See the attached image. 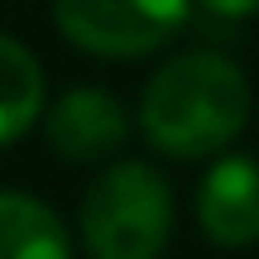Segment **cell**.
Segmentation results:
<instances>
[{"label": "cell", "mask_w": 259, "mask_h": 259, "mask_svg": "<svg viewBox=\"0 0 259 259\" xmlns=\"http://www.w3.org/2000/svg\"><path fill=\"white\" fill-rule=\"evenodd\" d=\"M197 5H202L206 15H216V19H250V15H259V0H197Z\"/></svg>", "instance_id": "8"}, {"label": "cell", "mask_w": 259, "mask_h": 259, "mask_svg": "<svg viewBox=\"0 0 259 259\" xmlns=\"http://www.w3.org/2000/svg\"><path fill=\"white\" fill-rule=\"evenodd\" d=\"M0 259H72L63 216L29 192L0 187Z\"/></svg>", "instance_id": "6"}, {"label": "cell", "mask_w": 259, "mask_h": 259, "mask_svg": "<svg viewBox=\"0 0 259 259\" xmlns=\"http://www.w3.org/2000/svg\"><path fill=\"white\" fill-rule=\"evenodd\" d=\"M44 135L53 154L72 158V163H92L106 158L130 139V115L120 96L106 87H67L44 115Z\"/></svg>", "instance_id": "5"}, {"label": "cell", "mask_w": 259, "mask_h": 259, "mask_svg": "<svg viewBox=\"0 0 259 259\" xmlns=\"http://www.w3.org/2000/svg\"><path fill=\"white\" fill-rule=\"evenodd\" d=\"M77 226L92 259H158L173 240V187L139 158L111 163L87 187Z\"/></svg>", "instance_id": "2"}, {"label": "cell", "mask_w": 259, "mask_h": 259, "mask_svg": "<svg viewBox=\"0 0 259 259\" xmlns=\"http://www.w3.org/2000/svg\"><path fill=\"white\" fill-rule=\"evenodd\" d=\"M197 226L221 250H250L259 240V158L221 154L197 187Z\"/></svg>", "instance_id": "4"}, {"label": "cell", "mask_w": 259, "mask_h": 259, "mask_svg": "<svg viewBox=\"0 0 259 259\" xmlns=\"http://www.w3.org/2000/svg\"><path fill=\"white\" fill-rule=\"evenodd\" d=\"M250 82L226 53L192 48L158 67L139 92V130L168 158H211L250 120Z\"/></svg>", "instance_id": "1"}, {"label": "cell", "mask_w": 259, "mask_h": 259, "mask_svg": "<svg viewBox=\"0 0 259 259\" xmlns=\"http://www.w3.org/2000/svg\"><path fill=\"white\" fill-rule=\"evenodd\" d=\"M44 111V67L29 44L0 34V149L15 144Z\"/></svg>", "instance_id": "7"}, {"label": "cell", "mask_w": 259, "mask_h": 259, "mask_svg": "<svg viewBox=\"0 0 259 259\" xmlns=\"http://www.w3.org/2000/svg\"><path fill=\"white\" fill-rule=\"evenodd\" d=\"M192 0H53V24L67 44L96 58H144L178 38Z\"/></svg>", "instance_id": "3"}]
</instances>
